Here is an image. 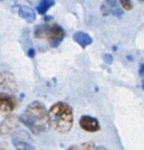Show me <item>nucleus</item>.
<instances>
[{
    "label": "nucleus",
    "mask_w": 144,
    "mask_h": 150,
    "mask_svg": "<svg viewBox=\"0 0 144 150\" xmlns=\"http://www.w3.org/2000/svg\"><path fill=\"white\" fill-rule=\"evenodd\" d=\"M139 75L143 76V64H140V68H139Z\"/></svg>",
    "instance_id": "f3484780"
},
{
    "label": "nucleus",
    "mask_w": 144,
    "mask_h": 150,
    "mask_svg": "<svg viewBox=\"0 0 144 150\" xmlns=\"http://www.w3.org/2000/svg\"><path fill=\"white\" fill-rule=\"evenodd\" d=\"M103 60H104V62H107V63H111V62H112V56H111L110 54H105V55L103 56Z\"/></svg>",
    "instance_id": "2eb2a0df"
},
{
    "label": "nucleus",
    "mask_w": 144,
    "mask_h": 150,
    "mask_svg": "<svg viewBox=\"0 0 144 150\" xmlns=\"http://www.w3.org/2000/svg\"><path fill=\"white\" fill-rule=\"evenodd\" d=\"M16 13H18V15L21 19H23L28 23H32V22L35 21V12L29 6H26V5H19V6H16Z\"/></svg>",
    "instance_id": "6e6552de"
},
{
    "label": "nucleus",
    "mask_w": 144,
    "mask_h": 150,
    "mask_svg": "<svg viewBox=\"0 0 144 150\" xmlns=\"http://www.w3.org/2000/svg\"><path fill=\"white\" fill-rule=\"evenodd\" d=\"M73 39L81 46V47H88L92 43V39L90 38L89 34H87L85 32H76L73 35Z\"/></svg>",
    "instance_id": "9d476101"
},
{
    "label": "nucleus",
    "mask_w": 144,
    "mask_h": 150,
    "mask_svg": "<svg viewBox=\"0 0 144 150\" xmlns=\"http://www.w3.org/2000/svg\"><path fill=\"white\" fill-rule=\"evenodd\" d=\"M19 121L25 124L34 134H42L49 129V118L48 110L44 104L40 101L30 102L25 111L19 116Z\"/></svg>",
    "instance_id": "f257e3e1"
},
{
    "label": "nucleus",
    "mask_w": 144,
    "mask_h": 150,
    "mask_svg": "<svg viewBox=\"0 0 144 150\" xmlns=\"http://www.w3.org/2000/svg\"><path fill=\"white\" fill-rule=\"evenodd\" d=\"M96 148L95 143L92 141H89V142H85L83 144H80V145H71L69 146V149H94Z\"/></svg>",
    "instance_id": "ddd939ff"
},
{
    "label": "nucleus",
    "mask_w": 144,
    "mask_h": 150,
    "mask_svg": "<svg viewBox=\"0 0 144 150\" xmlns=\"http://www.w3.org/2000/svg\"><path fill=\"white\" fill-rule=\"evenodd\" d=\"M64 35L66 33L63 28L56 23L41 25V26H37L34 30V38L36 39L46 38L52 47H57L62 42Z\"/></svg>",
    "instance_id": "7ed1b4c3"
},
{
    "label": "nucleus",
    "mask_w": 144,
    "mask_h": 150,
    "mask_svg": "<svg viewBox=\"0 0 144 150\" xmlns=\"http://www.w3.org/2000/svg\"><path fill=\"white\" fill-rule=\"evenodd\" d=\"M55 5V0H40L36 11L39 14H46L49 8H52Z\"/></svg>",
    "instance_id": "9b49d317"
},
{
    "label": "nucleus",
    "mask_w": 144,
    "mask_h": 150,
    "mask_svg": "<svg viewBox=\"0 0 144 150\" xmlns=\"http://www.w3.org/2000/svg\"><path fill=\"white\" fill-rule=\"evenodd\" d=\"M49 125L59 134H68L73 128V108L66 102H56L48 111Z\"/></svg>",
    "instance_id": "f03ea898"
},
{
    "label": "nucleus",
    "mask_w": 144,
    "mask_h": 150,
    "mask_svg": "<svg viewBox=\"0 0 144 150\" xmlns=\"http://www.w3.org/2000/svg\"><path fill=\"white\" fill-rule=\"evenodd\" d=\"M12 142L16 149H22V150H27V149L33 150L34 149V145L30 144L32 138L28 135V132L25 130H19V131L14 132L12 136Z\"/></svg>",
    "instance_id": "39448f33"
},
{
    "label": "nucleus",
    "mask_w": 144,
    "mask_h": 150,
    "mask_svg": "<svg viewBox=\"0 0 144 150\" xmlns=\"http://www.w3.org/2000/svg\"><path fill=\"white\" fill-rule=\"evenodd\" d=\"M121 6L125 9V11H131L132 9V4H131V0H118Z\"/></svg>",
    "instance_id": "4468645a"
},
{
    "label": "nucleus",
    "mask_w": 144,
    "mask_h": 150,
    "mask_svg": "<svg viewBox=\"0 0 144 150\" xmlns=\"http://www.w3.org/2000/svg\"><path fill=\"white\" fill-rule=\"evenodd\" d=\"M18 105L16 98L13 96V94L2 93L0 91V111L2 114H11L15 110Z\"/></svg>",
    "instance_id": "423d86ee"
},
{
    "label": "nucleus",
    "mask_w": 144,
    "mask_h": 150,
    "mask_svg": "<svg viewBox=\"0 0 144 150\" xmlns=\"http://www.w3.org/2000/svg\"><path fill=\"white\" fill-rule=\"evenodd\" d=\"M34 55H35V50H34V48L28 49V56H29V57H33Z\"/></svg>",
    "instance_id": "dca6fc26"
},
{
    "label": "nucleus",
    "mask_w": 144,
    "mask_h": 150,
    "mask_svg": "<svg viewBox=\"0 0 144 150\" xmlns=\"http://www.w3.org/2000/svg\"><path fill=\"white\" fill-rule=\"evenodd\" d=\"M80 127L84 131H88V132H96L101 128L97 118L88 116V115L81 116V118H80Z\"/></svg>",
    "instance_id": "0eeeda50"
},
{
    "label": "nucleus",
    "mask_w": 144,
    "mask_h": 150,
    "mask_svg": "<svg viewBox=\"0 0 144 150\" xmlns=\"http://www.w3.org/2000/svg\"><path fill=\"white\" fill-rule=\"evenodd\" d=\"M104 6L108 7L109 11H110L112 14H115V15H117V16H121V15H122V12H121V9L118 8V6H117V4H116L115 0H105V5H104Z\"/></svg>",
    "instance_id": "f8f14e48"
},
{
    "label": "nucleus",
    "mask_w": 144,
    "mask_h": 150,
    "mask_svg": "<svg viewBox=\"0 0 144 150\" xmlns=\"http://www.w3.org/2000/svg\"><path fill=\"white\" fill-rule=\"evenodd\" d=\"M139 1H140V2H143V0H139Z\"/></svg>",
    "instance_id": "a211bd4d"
},
{
    "label": "nucleus",
    "mask_w": 144,
    "mask_h": 150,
    "mask_svg": "<svg viewBox=\"0 0 144 150\" xmlns=\"http://www.w3.org/2000/svg\"><path fill=\"white\" fill-rule=\"evenodd\" d=\"M16 124H18V120L14 116H8L0 124V134L1 135H7V134L13 132L16 128Z\"/></svg>",
    "instance_id": "1a4fd4ad"
},
{
    "label": "nucleus",
    "mask_w": 144,
    "mask_h": 150,
    "mask_svg": "<svg viewBox=\"0 0 144 150\" xmlns=\"http://www.w3.org/2000/svg\"><path fill=\"white\" fill-rule=\"evenodd\" d=\"M0 91L8 93V94H15L18 91L15 76L11 71L0 73Z\"/></svg>",
    "instance_id": "20e7f679"
}]
</instances>
